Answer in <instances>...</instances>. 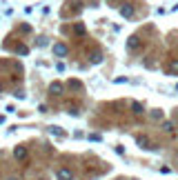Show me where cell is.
Instances as JSON below:
<instances>
[{
  "mask_svg": "<svg viewBox=\"0 0 178 180\" xmlns=\"http://www.w3.org/2000/svg\"><path fill=\"white\" fill-rule=\"evenodd\" d=\"M13 156H16L18 160H24V158H27V149H24V147H16Z\"/></svg>",
  "mask_w": 178,
  "mask_h": 180,
  "instance_id": "cell-2",
  "label": "cell"
},
{
  "mask_svg": "<svg viewBox=\"0 0 178 180\" xmlns=\"http://www.w3.org/2000/svg\"><path fill=\"white\" fill-rule=\"evenodd\" d=\"M54 54L65 56V54H67V47H65V45H56V47H54Z\"/></svg>",
  "mask_w": 178,
  "mask_h": 180,
  "instance_id": "cell-3",
  "label": "cell"
},
{
  "mask_svg": "<svg viewBox=\"0 0 178 180\" xmlns=\"http://www.w3.org/2000/svg\"><path fill=\"white\" fill-rule=\"evenodd\" d=\"M51 91H56V93H60V91H62V87H60V85L56 82V85H51Z\"/></svg>",
  "mask_w": 178,
  "mask_h": 180,
  "instance_id": "cell-4",
  "label": "cell"
},
{
  "mask_svg": "<svg viewBox=\"0 0 178 180\" xmlns=\"http://www.w3.org/2000/svg\"><path fill=\"white\" fill-rule=\"evenodd\" d=\"M56 178H58V180H71V171H69V169H58Z\"/></svg>",
  "mask_w": 178,
  "mask_h": 180,
  "instance_id": "cell-1",
  "label": "cell"
},
{
  "mask_svg": "<svg viewBox=\"0 0 178 180\" xmlns=\"http://www.w3.org/2000/svg\"><path fill=\"white\" fill-rule=\"evenodd\" d=\"M9 180H18V178H9Z\"/></svg>",
  "mask_w": 178,
  "mask_h": 180,
  "instance_id": "cell-5",
  "label": "cell"
}]
</instances>
